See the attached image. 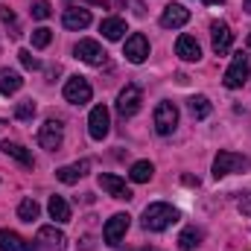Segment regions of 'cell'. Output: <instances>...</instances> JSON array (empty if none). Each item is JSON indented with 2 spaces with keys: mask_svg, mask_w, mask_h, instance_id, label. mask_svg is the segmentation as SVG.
<instances>
[{
  "mask_svg": "<svg viewBox=\"0 0 251 251\" xmlns=\"http://www.w3.org/2000/svg\"><path fill=\"white\" fill-rule=\"evenodd\" d=\"M176 222H178V210L167 201H155L143 210V228L146 231H167Z\"/></svg>",
  "mask_w": 251,
  "mask_h": 251,
  "instance_id": "1",
  "label": "cell"
},
{
  "mask_svg": "<svg viewBox=\"0 0 251 251\" xmlns=\"http://www.w3.org/2000/svg\"><path fill=\"white\" fill-rule=\"evenodd\" d=\"M251 161L246 155H237V152H219L216 158H213V178H225V176H231V173H240V170H249Z\"/></svg>",
  "mask_w": 251,
  "mask_h": 251,
  "instance_id": "2",
  "label": "cell"
},
{
  "mask_svg": "<svg viewBox=\"0 0 251 251\" xmlns=\"http://www.w3.org/2000/svg\"><path fill=\"white\" fill-rule=\"evenodd\" d=\"M249 73H251L249 56H246V53H234V59H231V67L225 70V88H231V91L243 88V85L249 82Z\"/></svg>",
  "mask_w": 251,
  "mask_h": 251,
  "instance_id": "3",
  "label": "cell"
},
{
  "mask_svg": "<svg viewBox=\"0 0 251 251\" xmlns=\"http://www.w3.org/2000/svg\"><path fill=\"white\" fill-rule=\"evenodd\" d=\"M91 97H94V88H91V82H88L85 76H70V79L64 82V100H67V102L85 105V102H91Z\"/></svg>",
  "mask_w": 251,
  "mask_h": 251,
  "instance_id": "4",
  "label": "cell"
},
{
  "mask_svg": "<svg viewBox=\"0 0 251 251\" xmlns=\"http://www.w3.org/2000/svg\"><path fill=\"white\" fill-rule=\"evenodd\" d=\"M140 102H143L140 88H137V85H126L123 91H120V97H117V114H120L123 120L134 117V114L140 111Z\"/></svg>",
  "mask_w": 251,
  "mask_h": 251,
  "instance_id": "5",
  "label": "cell"
},
{
  "mask_svg": "<svg viewBox=\"0 0 251 251\" xmlns=\"http://www.w3.org/2000/svg\"><path fill=\"white\" fill-rule=\"evenodd\" d=\"M176 126H178V108H176V102H158V108H155V131L167 137V134L176 131Z\"/></svg>",
  "mask_w": 251,
  "mask_h": 251,
  "instance_id": "6",
  "label": "cell"
},
{
  "mask_svg": "<svg viewBox=\"0 0 251 251\" xmlns=\"http://www.w3.org/2000/svg\"><path fill=\"white\" fill-rule=\"evenodd\" d=\"M73 53H76V59L85 64H94V67H100V64L105 62V50L100 47V41H94V38H82L76 47H73Z\"/></svg>",
  "mask_w": 251,
  "mask_h": 251,
  "instance_id": "7",
  "label": "cell"
},
{
  "mask_svg": "<svg viewBox=\"0 0 251 251\" xmlns=\"http://www.w3.org/2000/svg\"><path fill=\"white\" fill-rule=\"evenodd\" d=\"M123 56L131 64H143L146 59H149V41H146V35H143V32H131V35L126 38Z\"/></svg>",
  "mask_w": 251,
  "mask_h": 251,
  "instance_id": "8",
  "label": "cell"
},
{
  "mask_svg": "<svg viewBox=\"0 0 251 251\" xmlns=\"http://www.w3.org/2000/svg\"><path fill=\"white\" fill-rule=\"evenodd\" d=\"M64 140V128L59 120H47V123L38 128V143L47 149V152H59Z\"/></svg>",
  "mask_w": 251,
  "mask_h": 251,
  "instance_id": "9",
  "label": "cell"
},
{
  "mask_svg": "<svg viewBox=\"0 0 251 251\" xmlns=\"http://www.w3.org/2000/svg\"><path fill=\"white\" fill-rule=\"evenodd\" d=\"M210 41H213V53H216V56H225V53L231 50V44H234L231 26H228L225 21H213V24H210Z\"/></svg>",
  "mask_w": 251,
  "mask_h": 251,
  "instance_id": "10",
  "label": "cell"
},
{
  "mask_svg": "<svg viewBox=\"0 0 251 251\" xmlns=\"http://www.w3.org/2000/svg\"><path fill=\"white\" fill-rule=\"evenodd\" d=\"M128 222H131V216H128V213H114V216L105 222L102 237H105V243H108V246H120V240H123L126 231H128Z\"/></svg>",
  "mask_w": 251,
  "mask_h": 251,
  "instance_id": "11",
  "label": "cell"
},
{
  "mask_svg": "<svg viewBox=\"0 0 251 251\" xmlns=\"http://www.w3.org/2000/svg\"><path fill=\"white\" fill-rule=\"evenodd\" d=\"M108 128H111V114H108V108H105V105H97V108L91 111V117H88V134H91L94 140H102V137L108 134Z\"/></svg>",
  "mask_w": 251,
  "mask_h": 251,
  "instance_id": "12",
  "label": "cell"
},
{
  "mask_svg": "<svg viewBox=\"0 0 251 251\" xmlns=\"http://www.w3.org/2000/svg\"><path fill=\"white\" fill-rule=\"evenodd\" d=\"M190 21V9H184L181 3H170V6H164V12H161V26L164 29H178V26H184Z\"/></svg>",
  "mask_w": 251,
  "mask_h": 251,
  "instance_id": "13",
  "label": "cell"
},
{
  "mask_svg": "<svg viewBox=\"0 0 251 251\" xmlns=\"http://www.w3.org/2000/svg\"><path fill=\"white\" fill-rule=\"evenodd\" d=\"M97 181H100V187L105 190L108 196H114V199H123V201H128V199H131V190H128V184H126L123 178L111 176V173H102Z\"/></svg>",
  "mask_w": 251,
  "mask_h": 251,
  "instance_id": "14",
  "label": "cell"
},
{
  "mask_svg": "<svg viewBox=\"0 0 251 251\" xmlns=\"http://www.w3.org/2000/svg\"><path fill=\"white\" fill-rule=\"evenodd\" d=\"M91 170V161H76V164H67V167H59L56 170V178L62 184H76L85 173Z\"/></svg>",
  "mask_w": 251,
  "mask_h": 251,
  "instance_id": "15",
  "label": "cell"
},
{
  "mask_svg": "<svg viewBox=\"0 0 251 251\" xmlns=\"http://www.w3.org/2000/svg\"><path fill=\"white\" fill-rule=\"evenodd\" d=\"M62 24L67 29H85V26L91 24V12L82 9V6H70V9H64Z\"/></svg>",
  "mask_w": 251,
  "mask_h": 251,
  "instance_id": "16",
  "label": "cell"
},
{
  "mask_svg": "<svg viewBox=\"0 0 251 251\" xmlns=\"http://www.w3.org/2000/svg\"><path fill=\"white\" fill-rule=\"evenodd\" d=\"M176 53H178V59H184V62H199V59H201V47H199V41H196L193 35H178Z\"/></svg>",
  "mask_w": 251,
  "mask_h": 251,
  "instance_id": "17",
  "label": "cell"
},
{
  "mask_svg": "<svg viewBox=\"0 0 251 251\" xmlns=\"http://www.w3.org/2000/svg\"><path fill=\"white\" fill-rule=\"evenodd\" d=\"M24 88V79H21V73L18 70H12V67H0V94H18Z\"/></svg>",
  "mask_w": 251,
  "mask_h": 251,
  "instance_id": "18",
  "label": "cell"
},
{
  "mask_svg": "<svg viewBox=\"0 0 251 251\" xmlns=\"http://www.w3.org/2000/svg\"><path fill=\"white\" fill-rule=\"evenodd\" d=\"M100 32H102V38H108V41H120L126 35V21L123 18H105V21L100 24Z\"/></svg>",
  "mask_w": 251,
  "mask_h": 251,
  "instance_id": "19",
  "label": "cell"
},
{
  "mask_svg": "<svg viewBox=\"0 0 251 251\" xmlns=\"http://www.w3.org/2000/svg\"><path fill=\"white\" fill-rule=\"evenodd\" d=\"M38 243H44L47 249L62 251L64 249V234L59 228H53V225H44V228H38Z\"/></svg>",
  "mask_w": 251,
  "mask_h": 251,
  "instance_id": "20",
  "label": "cell"
},
{
  "mask_svg": "<svg viewBox=\"0 0 251 251\" xmlns=\"http://www.w3.org/2000/svg\"><path fill=\"white\" fill-rule=\"evenodd\" d=\"M0 251H35L32 246H24V240L9 231V228H0Z\"/></svg>",
  "mask_w": 251,
  "mask_h": 251,
  "instance_id": "21",
  "label": "cell"
},
{
  "mask_svg": "<svg viewBox=\"0 0 251 251\" xmlns=\"http://www.w3.org/2000/svg\"><path fill=\"white\" fill-rule=\"evenodd\" d=\"M47 210H50V216L64 225V222H70V204L64 201L62 196H50V204H47Z\"/></svg>",
  "mask_w": 251,
  "mask_h": 251,
  "instance_id": "22",
  "label": "cell"
},
{
  "mask_svg": "<svg viewBox=\"0 0 251 251\" xmlns=\"http://www.w3.org/2000/svg\"><path fill=\"white\" fill-rule=\"evenodd\" d=\"M152 173H155L152 161H137V164H131V173H128V178H131L134 184H146V181L152 178Z\"/></svg>",
  "mask_w": 251,
  "mask_h": 251,
  "instance_id": "23",
  "label": "cell"
},
{
  "mask_svg": "<svg viewBox=\"0 0 251 251\" xmlns=\"http://www.w3.org/2000/svg\"><path fill=\"white\" fill-rule=\"evenodd\" d=\"M3 152H6V158H15L18 164H24V167H32V155L21 146V143H3Z\"/></svg>",
  "mask_w": 251,
  "mask_h": 251,
  "instance_id": "24",
  "label": "cell"
},
{
  "mask_svg": "<svg viewBox=\"0 0 251 251\" xmlns=\"http://www.w3.org/2000/svg\"><path fill=\"white\" fill-rule=\"evenodd\" d=\"M187 108H190V114H193V120H204V117H210V102H207V97H190Z\"/></svg>",
  "mask_w": 251,
  "mask_h": 251,
  "instance_id": "25",
  "label": "cell"
},
{
  "mask_svg": "<svg viewBox=\"0 0 251 251\" xmlns=\"http://www.w3.org/2000/svg\"><path fill=\"white\" fill-rule=\"evenodd\" d=\"M38 213H41V207H38L35 199H24L18 204V219L21 222H32V219H38Z\"/></svg>",
  "mask_w": 251,
  "mask_h": 251,
  "instance_id": "26",
  "label": "cell"
},
{
  "mask_svg": "<svg viewBox=\"0 0 251 251\" xmlns=\"http://www.w3.org/2000/svg\"><path fill=\"white\" fill-rule=\"evenodd\" d=\"M199 243H201V231L199 228H184L181 237H178V249L181 251H193Z\"/></svg>",
  "mask_w": 251,
  "mask_h": 251,
  "instance_id": "27",
  "label": "cell"
},
{
  "mask_svg": "<svg viewBox=\"0 0 251 251\" xmlns=\"http://www.w3.org/2000/svg\"><path fill=\"white\" fill-rule=\"evenodd\" d=\"M50 41H53V32H50L47 26H38V29H32V47H35V50H44Z\"/></svg>",
  "mask_w": 251,
  "mask_h": 251,
  "instance_id": "28",
  "label": "cell"
},
{
  "mask_svg": "<svg viewBox=\"0 0 251 251\" xmlns=\"http://www.w3.org/2000/svg\"><path fill=\"white\" fill-rule=\"evenodd\" d=\"M29 12H32V18H35V21H47V18L53 15V6H50V0H35Z\"/></svg>",
  "mask_w": 251,
  "mask_h": 251,
  "instance_id": "29",
  "label": "cell"
},
{
  "mask_svg": "<svg viewBox=\"0 0 251 251\" xmlns=\"http://www.w3.org/2000/svg\"><path fill=\"white\" fill-rule=\"evenodd\" d=\"M15 117H18V120H32V117H35V102H32V100H24V102H18V108H15Z\"/></svg>",
  "mask_w": 251,
  "mask_h": 251,
  "instance_id": "30",
  "label": "cell"
},
{
  "mask_svg": "<svg viewBox=\"0 0 251 251\" xmlns=\"http://www.w3.org/2000/svg\"><path fill=\"white\" fill-rule=\"evenodd\" d=\"M0 18H3V24H6V26H12V35L18 38L21 32H18V18H15V12H12L9 6H0Z\"/></svg>",
  "mask_w": 251,
  "mask_h": 251,
  "instance_id": "31",
  "label": "cell"
},
{
  "mask_svg": "<svg viewBox=\"0 0 251 251\" xmlns=\"http://www.w3.org/2000/svg\"><path fill=\"white\" fill-rule=\"evenodd\" d=\"M18 59H21V64H24L26 70H38V67H41V62H38L29 50H21V53H18Z\"/></svg>",
  "mask_w": 251,
  "mask_h": 251,
  "instance_id": "32",
  "label": "cell"
},
{
  "mask_svg": "<svg viewBox=\"0 0 251 251\" xmlns=\"http://www.w3.org/2000/svg\"><path fill=\"white\" fill-rule=\"evenodd\" d=\"M237 207H240V213H243V216H251V190H249V193H243V196H240Z\"/></svg>",
  "mask_w": 251,
  "mask_h": 251,
  "instance_id": "33",
  "label": "cell"
},
{
  "mask_svg": "<svg viewBox=\"0 0 251 251\" xmlns=\"http://www.w3.org/2000/svg\"><path fill=\"white\" fill-rule=\"evenodd\" d=\"M201 3H207V6H222L225 0H201Z\"/></svg>",
  "mask_w": 251,
  "mask_h": 251,
  "instance_id": "34",
  "label": "cell"
},
{
  "mask_svg": "<svg viewBox=\"0 0 251 251\" xmlns=\"http://www.w3.org/2000/svg\"><path fill=\"white\" fill-rule=\"evenodd\" d=\"M246 12H251V0H246Z\"/></svg>",
  "mask_w": 251,
  "mask_h": 251,
  "instance_id": "35",
  "label": "cell"
},
{
  "mask_svg": "<svg viewBox=\"0 0 251 251\" xmlns=\"http://www.w3.org/2000/svg\"><path fill=\"white\" fill-rule=\"evenodd\" d=\"M249 50H251V32H249Z\"/></svg>",
  "mask_w": 251,
  "mask_h": 251,
  "instance_id": "36",
  "label": "cell"
}]
</instances>
